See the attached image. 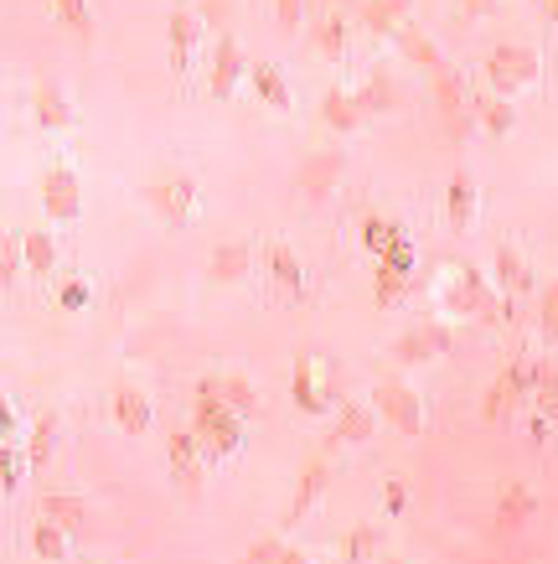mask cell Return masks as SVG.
I'll return each mask as SVG.
<instances>
[{
    "label": "cell",
    "instance_id": "6da1fadb",
    "mask_svg": "<svg viewBox=\"0 0 558 564\" xmlns=\"http://www.w3.org/2000/svg\"><path fill=\"white\" fill-rule=\"evenodd\" d=\"M197 440H202V451L207 456H228V451H238V414L217 399V389H212V378L202 383V399H197V430H192Z\"/></svg>",
    "mask_w": 558,
    "mask_h": 564
},
{
    "label": "cell",
    "instance_id": "7a4b0ae2",
    "mask_svg": "<svg viewBox=\"0 0 558 564\" xmlns=\"http://www.w3.org/2000/svg\"><path fill=\"white\" fill-rule=\"evenodd\" d=\"M166 451H171V477H176L186 492H202V440L176 430Z\"/></svg>",
    "mask_w": 558,
    "mask_h": 564
},
{
    "label": "cell",
    "instance_id": "3957f363",
    "mask_svg": "<svg viewBox=\"0 0 558 564\" xmlns=\"http://www.w3.org/2000/svg\"><path fill=\"white\" fill-rule=\"evenodd\" d=\"M145 197L161 207V213L171 218V223H186L197 213V187L186 182V176H176V182H155V187H145Z\"/></svg>",
    "mask_w": 558,
    "mask_h": 564
},
{
    "label": "cell",
    "instance_id": "277c9868",
    "mask_svg": "<svg viewBox=\"0 0 558 564\" xmlns=\"http://www.w3.org/2000/svg\"><path fill=\"white\" fill-rule=\"evenodd\" d=\"M378 409L403 430V435H419V394H409L403 383H378Z\"/></svg>",
    "mask_w": 558,
    "mask_h": 564
},
{
    "label": "cell",
    "instance_id": "5b68a950",
    "mask_svg": "<svg viewBox=\"0 0 558 564\" xmlns=\"http://www.w3.org/2000/svg\"><path fill=\"white\" fill-rule=\"evenodd\" d=\"M42 202L52 218H78V176L68 166H52L42 176Z\"/></svg>",
    "mask_w": 558,
    "mask_h": 564
},
{
    "label": "cell",
    "instance_id": "8992f818",
    "mask_svg": "<svg viewBox=\"0 0 558 564\" xmlns=\"http://www.w3.org/2000/svg\"><path fill=\"white\" fill-rule=\"evenodd\" d=\"M295 404L305 414H321L326 409V363H316V358H300L295 363Z\"/></svg>",
    "mask_w": 558,
    "mask_h": 564
},
{
    "label": "cell",
    "instance_id": "52a82bcc",
    "mask_svg": "<svg viewBox=\"0 0 558 564\" xmlns=\"http://www.w3.org/2000/svg\"><path fill=\"white\" fill-rule=\"evenodd\" d=\"M238 73H243V52H238L233 37H223V47H217V57H212V94L228 99L238 88Z\"/></svg>",
    "mask_w": 558,
    "mask_h": 564
},
{
    "label": "cell",
    "instance_id": "ba28073f",
    "mask_svg": "<svg viewBox=\"0 0 558 564\" xmlns=\"http://www.w3.org/2000/svg\"><path fill=\"white\" fill-rule=\"evenodd\" d=\"M440 347H450V332H440V326L429 332V326H424V332L393 342V358H398V363H419V358H429V352H440Z\"/></svg>",
    "mask_w": 558,
    "mask_h": 564
},
{
    "label": "cell",
    "instance_id": "9c48e42d",
    "mask_svg": "<svg viewBox=\"0 0 558 564\" xmlns=\"http://www.w3.org/2000/svg\"><path fill=\"white\" fill-rule=\"evenodd\" d=\"M197 32H202V16H192V11L171 16V63L176 68H186V57H192V47H197Z\"/></svg>",
    "mask_w": 558,
    "mask_h": 564
},
{
    "label": "cell",
    "instance_id": "30bf717a",
    "mask_svg": "<svg viewBox=\"0 0 558 564\" xmlns=\"http://www.w3.org/2000/svg\"><path fill=\"white\" fill-rule=\"evenodd\" d=\"M321 487H326V456H316V461L305 466V477H300V487H295V502H290V523H295L305 508H316Z\"/></svg>",
    "mask_w": 558,
    "mask_h": 564
},
{
    "label": "cell",
    "instance_id": "8fae6325",
    "mask_svg": "<svg viewBox=\"0 0 558 564\" xmlns=\"http://www.w3.org/2000/svg\"><path fill=\"white\" fill-rule=\"evenodd\" d=\"M114 414H119V425L130 430V435H140V430L150 425V404H145V394H135V389H114Z\"/></svg>",
    "mask_w": 558,
    "mask_h": 564
},
{
    "label": "cell",
    "instance_id": "7c38bea8",
    "mask_svg": "<svg viewBox=\"0 0 558 564\" xmlns=\"http://www.w3.org/2000/svg\"><path fill=\"white\" fill-rule=\"evenodd\" d=\"M42 513L73 533V528H83V523H88V502H83V497H68V492H57V497H47V502H42Z\"/></svg>",
    "mask_w": 558,
    "mask_h": 564
},
{
    "label": "cell",
    "instance_id": "4fadbf2b",
    "mask_svg": "<svg viewBox=\"0 0 558 564\" xmlns=\"http://www.w3.org/2000/svg\"><path fill=\"white\" fill-rule=\"evenodd\" d=\"M212 389H217V399H223L233 414H254L259 409L254 383H243V378H212Z\"/></svg>",
    "mask_w": 558,
    "mask_h": 564
},
{
    "label": "cell",
    "instance_id": "5bb4252c",
    "mask_svg": "<svg viewBox=\"0 0 558 564\" xmlns=\"http://www.w3.org/2000/svg\"><path fill=\"white\" fill-rule=\"evenodd\" d=\"M254 88H259V99L269 109H290V88H285V73H279L274 63H259L254 68Z\"/></svg>",
    "mask_w": 558,
    "mask_h": 564
},
{
    "label": "cell",
    "instance_id": "9a60e30c",
    "mask_svg": "<svg viewBox=\"0 0 558 564\" xmlns=\"http://www.w3.org/2000/svg\"><path fill=\"white\" fill-rule=\"evenodd\" d=\"M31 549H37L47 564H52V559H62V554H68V528L52 523V518H42L37 528H31Z\"/></svg>",
    "mask_w": 558,
    "mask_h": 564
},
{
    "label": "cell",
    "instance_id": "2e32d148",
    "mask_svg": "<svg viewBox=\"0 0 558 564\" xmlns=\"http://www.w3.org/2000/svg\"><path fill=\"white\" fill-rule=\"evenodd\" d=\"M326 120H331V130H357L362 125V104L347 99L341 88H331V94H326Z\"/></svg>",
    "mask_w": 558,
    "mask_h": 564
},
{
    "label": "cell",
    "instance_id": "e0dca14e",
    "mask_svg": "<svg viewBox=\"0 0 558 564\" xmlns=\"http://www.w3.org/2000/svg\"><path fill=\"white\" fill-rule=\"evenodd\" d=\"M336 171H341V156H331V151L316 156V161L305 166V192H310V197H326L331 182H336Z\"/></svg>",
    "mask_w": 558,
    "mask_h": 564
},
{
    "label": "cell",
    "instance_id": "ac0fdd59",
    "mask_svg": "<svg viewBox=\"0 0 558 564\" xmlns=\"http://www.w3.org/2000/svg\"><path fill=\"white\" fill-rule=\"evenodd\" d=\"M37 120L47 130H62V125H73V109L62 94H52V88H37Z\"/></svg>",
    "mask_w": 558,
    "mask_h": 564
},
{
    "label": "cell",
    "instance_id": "d6986e66",
    "mask_svg": "<svg viewBox=\"0 0 558 564\" xmlns=\"http://www.w3.org/2000/svg\"><path fill=\"white\" fill-rule=\"evenodd\" d=\"M378 544H383V533H378V528H352V539L341 544V559H347V564H372Z\"/></svg>",
    "mask_w": 558,
    "mask_h": 564
},
{
    "label": "cell",
    "instance_id": "ffe728a7",
    "mask_svg": "<svg viewBox=\"0 0 558 564\" xmlns=\"http://www.w3.org/2000/svg\"><path fill=\"white\" fill-rule=\"evenodd\" d=\"M372 435V409H357V404H347L341 409V420H336V435H331V445L336 440H367Z\"/></svg>",
    "mask_w": 558,
    "mask_h": 564
},
{
    "label": "cell",
    "instance_id": "44dd1931",
    "mask_svg": "<svg viewBox=\"0 0 558 564\" xmlns=\"http://www.w3.org/2000/svg\"><path fill=\"white\" fill-rule=\"evenodd\" d=\"M212 270L223 275V280H243V275H248V249H243V244H228V249H217Z\"/></svg>",
    "mask_w": 558,
    "mask_h": 564
},
{
    "label": "cell",
    "instance_id": "7402d4cb",
    "mask_svg": "<svg viewBox=\"0 0 558 564\" xmlns=\"http://www.w3.org/2000/svg\"><path fill=\"white\" fill-rule=\"evenodd\" d=\"M21 249H26V264H31V270H37V275H47L52 270V239H47V233H26V239H21Z\"/></svg>",
    "mask_w": 558,
    "mask_h": 564
},
{
    "label": "cell",
    "instance_id": "603a6c76",
    "mask_svg": "<svg viewBox=\"0 0 558 564\" xmlns=\"http://www.w3.org/2000/svg\"><path fill=\"white\" fill-rule=\"evenodd\" d=\"M398 47L409 52L414 63H424V68H429V63H440V57H434V47H429V42H424V37L414 32V26H398Z\"/></svg>",
    "mask_w": 558,
    "mask_h": 564
},
{
    "label": "cell",
    "instance_id": "cb8c5ba5",
    "mask_svg": "<svg viewBox=\"0 0 558 564\" xmlns=\"http://www.w3.org/2000/svg\"><path fill=\"white\" fill-rule=\"evenodd\" d=\"M398 21H403V0H372L367 6V26H378V32H388Z\"/></svg>",
    "mask_w": 558,
    "mask_h": 564
},
{
    "label": "cell",
    "instance_id": "d4e9b609",
    "mask_svg": "<svg viewBox=\"0 0 558 564\" xmlns=\"http://www.w3.org/2000/svg\"><path fill=\"white\" fill-rule=\"evenodd\" d=\"M52 435H57V414H42V420H37V435H31V461H47L52 456Z\"/></svg>",
    "mask_w": 558,
    "mask_h": 564
},
{
    "label": "cell",
    "instance_id": "484cf974",
    "mask_svg": "<svg viewBox=\"0 0 558 564\" xmlns=\"http://www.w3.org/2000/svg\"><path fill=\"white\" fill-rule=\"evenodd\" d=\"M269 264H274V275L285 280L290 290H300V280H305V275H300V264H295V254H290V249H269Z\"/></svg>",
    "mask_w": 558,
    "mask_h": 564
},
{
    "label": "cell",
    "instance_id": "4316f807",
    "mask_svg": "<svg viewBox=\"0 0 558 564\" xmlns=\"http://www.w3.org/2000/svg\"><path fill=\"white\" fill-rule=\"evenodd\" d=\"M398 295H403V270L383 264V270H378V306H393Z\"/></svg>",
    "mask_w": 558,
    "mask_h": 564
},
{
    "label": "cell",
    "instance_id": "83f0119b",
    "mask_svg": "<svg viewBox=\"0 0 558 564\" xmlns=\"http://www.w3.org/2000/svg\"><path fill=\"white\" fill-rule=\"evenodd\" d=\"M57 11H62V21H68L78 37L93 32V21H88V6H83V0H57Z\"/></svg>",
    "mask_w": 558,
    "mask_h": 564
},
{
    "label": "cell",
    "instance_id": "f1b7e54d",
    "mask_svg": "<svg viewBox=\"0 0 558 564\" xmlns=\"http://www.w3.org/2000/svg\"><path fill=\"white\" fill-rule=\"evenodd\" d=\"M341 37H347V32H341V21H321L316 42H321V52H326V57H341V52H347V42H341Z\"/></svg>",
    "mask_w": 558,
    "mask_h": 564
},
{
    "label": "cell",
    "instance_id": "f546056e",
    "mask_svg": "<svg viewBox=\"0 0 558 564\" xmlns=\"http://www.w3.org/2000/svg\"><path fill=\"white\" fill-rule=\"evenodd\" d=\"M450 218H455V228L471 223V187H465V182L450 187Z\"/></svg>",
    "mask_w": 558,
    "mask_h": 564
},
{
    "label": "cell",
    "instance_id": "4dcf8cb0",
    "mask_svg": "<svg viewBox=\"0 0 558 564\" xmlns=\"http://www.w3.org/2000/svg\"><path fill=\"white\" fill-rule=\"evenodd\" d=\"M388 99H393V88H388L383 78H372V83L362 88V94H357V104H362V109H383Z\"/></svg>",
    "mask_w": 558,
    "mask_h": 564
},
{
    "label": "cell",
    "instance_id": "1f68e13d",
    "mask_svg": "<svg viewBox=\"0 0 558 564\" xmlns=\"http://www.w3.org/2000/svg\"><path fill=\"white\" fill-rule=\"evenodd\" d=\"M279 554H285V549H279V539H259L254 549L243 554V564H279Z\"/></svg>",
    "mask_w": 558,
    "mask_h": 564
},
{
    "label": "cell",
    "instance_id": "d6a6232c",
    "mask_svg": "<svg viewBox=\"0 0 558 564\" xmlns=\"http://www.w3.org/2000/svg\"><path fill=\"white\" fill-rule=\"evenodd\" d=\"M233 11H238V0H202V21H212V26L233 21Z\"/></svg>",
    "mask_w": 558,
    "mask_h": 564
},
{
    "label": "cell",
    "instance_id": "836d02e7",
    "mask_svg": "<svg viewBox=\"0 0 558 564\" xmlns=\"http://www.w3.org/2000/svg\"><path fill=\"white\" fill-rule=\"evenodd\" d=\"M88 301V290H83V280H68V285H62V306H68V311H78Z\"/></svg>",
    "mask_w": 558,
    "mask_h": 564
},
{
    "label": "cell",
    "instance_id": "e575fe53",
    "mask_svg": "<svg viewBox=\"0 0 558 564\" xmlns=\"http://www.w3.org/2000/svg\"><path fill=\"white\" fill-rule=\"evenodd\" d=\"M383 497H388V513H403V502H409V497H403V482H388Z\"/></svg>",
    "mask_w": 558,
    "mask_h": 564
},
{
    "label": "cell",
    "instance_id": "d590c367",
    "mask_svg": "<svg viewBox=\"0 0 558 564\" xmlns=\"http://www.w3.org/2000/svg\"><path fill=\"white\" fill-rule=\"evenodd\" d=\"M279 21H285V26H300V0H279Z\"/></svg>",
    "mask_w": 558,
    "mask_h": 564
},
{
    "label": "cell",
    "instance_id": "8d00e7d4",
    "mask_svg": "<svg viewBox=\"0 0 558 564\" xmlns=\"http://www.w3.org/2000/svg\"><path fill=\"white\" fill-rule=\"evenodd\" d=\"M279 564H310L305 554H295V549H285V554H279Z\"/></svg>",
    "mask_w": 558,
    "mask_h": 564
},
{
    "label": "cell",
    "instance_id": "74e56055",
    "mask_svg": "<svg viewBox=\"0 0 558 564\" xmlns=\"http://www.w3.org/2000/svg\"><path fill=\"white\" fill-rule=\"evenodd\" d=\"M378 564H398V559H378Z\"/></svg>",
    "mask_w": 558,
    "mask_h": 564
}]
</instances>
